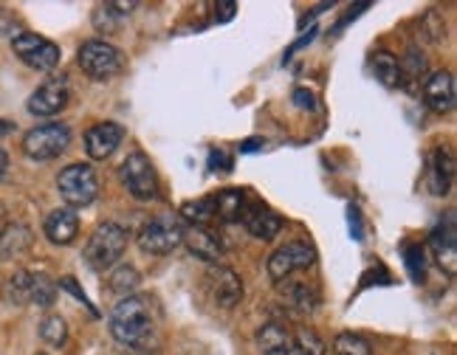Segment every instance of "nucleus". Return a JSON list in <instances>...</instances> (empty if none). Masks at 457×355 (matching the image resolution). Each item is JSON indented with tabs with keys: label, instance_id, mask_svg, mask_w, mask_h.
<instances>
[{
	"label": "nucleus",
	"instance_id": "obj_1",
	"mask_svg": "<svg viewBox=\"0 0 457 355\" xmlns=\"http://www.w3.org/2000/svg\"><path fill=\"white\" fill-rule=\"evenodd\" d=\"M108 327L113 342L136 355H153L158 350V327L153 318L150 296H128L111 310Z\"/></svg>",
	"mask_w": 457,
	"mask_h": 355
},
{
	"label": "nucleus",
	"instance_id": "obj_2",
	"mask_svg": "<svg viewBox=\"0 0 457 355\" xmlns=\"http://www.w3.org/2000/svg\"><path fill=\"white\" fill-rule=\"evenodd\" d=\"M128 243H130V232L125 226L111 223V220L99 223L94 228V235L87 237L85 248H82V257L87 262V268H91V271L116 268V262L128 252Z\"/></svg>",
	"mask_w": 457,
	"mask_h": 355
},
{
	"label": "nucleus",
	"instance_id": "obj_3",
	"mask_svg": "<svg viewBox=\"0 0 457 355\" xmlns=\"http://www.w3.org/2000/svg\"><path fill=\"white\" fill-rule=\"evenodd\" d=\"M77 65L82 68L85 77H91L96 82H108L125 70L128 57H125V51L116 48L108 40H87L77 51Z\"/></svg>",
	"mask_w": 457,
	"mask_h": 355
},
{
	"label": "nucleus",
	"instance_id": "obj_4",
	"mask_svg": "<svg viewBox=\"0 0 457 355\" xmlns=\"http://www.w3.org/2000/svg\"><path fill=\"white\" fill-rule=\"evenodd\" d=\"M57 189L68 209L91 206L99 198V175L91 164H68L57 175Z\"/></svg>",
	"mask_w": 457,
	"mask_h": 355
},
{
	"label": "nucleus",
	"instance_id": "obj_5",
	"mask_svg": "<svg viewBox=\"0 0 457 355\" xmlns=\"http://www.w3.org/2000/svg\"><path fill=\"white\" fill-rule=\"evenodd\" d=\"M119 181L121 186H125L136 201L142 203H150L158 198V192H162V186H158V175H155V167L150 158L142 153V150H133L125 161H121L119 167Z\"/></svg>",
	"mask_w": 457,
	"mask_h": 355
},
{
	"label": "nucleus",
	"instance_id": "obj_6",
	"mask_svg": "<svg viewBox=\"0 0 457 355\" xmlns=\"http://www.w3.org/2000/svg\"><path fill=\"white\" fill-rule=\"evenodd\" d=\"M68 144H71V128L62 121H48L37 124L23 136V153L31 161H51V158H60Z\"/></svg>",
	"mask_w": 457,
	"mask_h": 355
},
{
	"label": "nucleus",
	"instance_id": "obj_7",
	"mask_svg": "<svg viewBox=\"0 0 457 355\" xmlns=\"http://www.w3.org/2000/svg\"><path fill=\"white\" fill-rule=\"evenodd\" d=\"M138 245H142L145 254L153 257L172 254L175 248L184 245V223L172 215H158L150 223H145V228L138 232Z\"/></svg>",
	"mask_w": 457,
	"mask_h": 355
},
{
	"label": "nucleus",
	"instance_id": "obj_8",
	"mask_svg": "<svg viewBox=\"0 0 457 355\" xmlns=\"http://www.w3.org/2000/svg\"><path fill=\"white\" fill-rule=\"evenodd\" d=\"M12 51L17 54V60H21L23 65L34 68V70H43V74H48V70H54L60 65V45L51 43L46 37H40V34L34 31H21L12 37Z\"/></svg>",
	"mask_w": 457,
	"mask_h": 355
},
{
	"label": "nucleus",
	"instance_id": "obj_9",
	"mask_svg": "<svg viewBox=\"0 0 457 355\" xmlns=\"http://www.w3.org/2000/svg\"><path fill=\"white\" fill-rule=\"evenodd\" d=\"M313 262H316V248L305 240H291L269 257L266 268L274 282H286L296 271H308Z\"/></svg>",
	"mask_w": 457,
	"mask_h": 355
},
{
	"label": "nucleus",
	"instance_id": "obj_10",
	"mask_svg": "<svg viewBox=\"0 0 457 355\" xmlns=\"http://www.w3.org/2000/svg\"><path fill=\"white\" fill-rule=\"evenodd\" d=\"M68 102H71V87H68V79L54 77V79H46L37 91L29 96L26 111L31 116L48 119V116H57L60 111H65Z\"/></svg>",
	"mask_w": 457,
	"mask_h": 355
},
{
	"label": "nucleus",
	"instance_id": "obj_11",
	"mask_svg": "<svg viewBox=\"0 0 457 355\" xmlns=\"http://www.w3.org/2000/svg\"><path fill=\"white\" fill-rule=\"evenodd\" d=\"M206 291L212 301L223 310H232L243 301V279L237 271L226 268V265H209L206 271Z\"/></svg>",
	"mask_w": 457,
	"mask_h": 355
},
{
	"label": "nucleus",
	"instance_id": "obj_12",
	"mask_svg": "<svg viewBox=\"0 0 457 355\" xmlns=\"http://www.w3.org/2000/svg\"><path fill=\"white\" fill-rule=\"evenodd\" d=\"M240 223L249 228V235L257 237V240H274L279 232H283V218H279L271 206H266V203L257 201V198L245 201L243 220Z\"/></svg>",
	"mask_w": 457,
	"mask_h": 355
},
{
	"label": "nucleus",
	"instance_id": "obj_13",
	"mask_svg": "<svg viewBox=\"0 0 457 355\" xmlns=\"http://www.w3.org/2000/svg\"><path fill=\"white\" fill-rule=\"evenodd\" d=\"M121 141H125V128H121V124L99 121L85 133V153L87 158H94V161H104V158H111L119 150Z\"/></svg>",
	"mask_w": 457,
	"mask_h": 355
},
{
	"label": "nucleus",
	"instance_id": "obj_14",
	"mask_svg": "<svg viewBox=\"0 0 457 355\" xmlns=\"http://www.w3.org/2000/svg\"><path fill=\"white\" fill-rule=\"evenodd\" d=\"M429 248L437 260L441 268H446L449 277H454V268H457V243H454V215H446L441 223L432 228L429 235Z\"/></svg>",
	"mask_w": 457,
	"mask_h": 355
},
{
	"label": "nucleus",
	"instance_id": "obj_15",
	"mask_svg": "<svg viewBox=\"0 0 457 355\" xmlns=\"http://www.w3.org/2000/svg\"><path fill=\"white\" fill-rule=\"evenodd\" d=\"M424 102L435 113H449L454 108V77L452 70H435L424 82Z\"/></svg>",
	"mask_w": 457,
	"mask_h": 355
},
{
	"label": "nucleus",
	"instance_id": "obj_16",
	"mask_svg": "<svg viewBox=\"0 0 457 355\" xmlns=\"http://www.w3.org/2000/svg\"><path fill=\"white\" fill-rule=\"evenodd\" d=\"M184 245L189 248L192 257H198L209 265H218L220 254H223V245L220 237L215 232H209L206 226H189L184 228Z\"/></svg>",
	"mask_w": 457,
	"mask_h": 355
},
{
	"label": "nucleus",
	"instance_id": "obj_17",
	"mask_svg": "<svg viewBox=\"0 0 457 355\" xmlns=\"http://www.w3.org/2000/svg\"><path fill=\"white\" fill-rule=\"evenodd\" d=\"M43 232L48 237V243L54 245H71L79 235V218L74 209H54L43 223Z\"/></svg>",
	"mask_w": 457,
	"mask_h": 355
},
{
	"label": "nucleus",
	"instance_id": "obj_18",
	"mask_svg": "<svg viewBox=\"0 0 457 355\" xmlns=\"http://www.w3.org/2000/svg\"><path fill=\"white\" fill-rule=\"evenodd\" d=\"M454 181V158L449 150L437 147L429 155V189L435 198H444Z\"/></svg>",
	"mask_w": 457,
	"mask_h": 355
},
{
	"label": "nucleus",
	"instance_id": "obj_19",
	"mask_svg": "<svg viewBox=\"0 0 457 355\" xmlns=\"http://www.w3.org/2000/svg\"><path fill=\"white\" fill-rule=\"evenodd\" d=\"M215 220L220 223H240L243 220V209H245V201H249V194L240 192V189H223V192H215Z\"/></svg>",
	"mask_w": 457,
	"mask_h": 355
},
{
	"label": "nucleus",
	"instance_id": "obj_20",
	"mask_svg": "<svg viewBox=\"0 0 457 355\" xmlns=\"http://www.w3.org/2000/svg\"><path fill=\"white\" fill-rule=\"evenodd\" d=\"M31 248V232L23 223L6 226V232L0 235V257H21Z\"/></svg>",
	"mask_w": 457,
	"mask_h": 355
},
{
	"label": "nucleus",
	"instance_id": "obj_21",
	"mask_svg": "<svg viewBox=\"0 0 457 355\" xmlns=\"http://www.w3.org/2000/svg\"><path fill=\"white\" fill-rule=\"evenodd\" d=\"M138 285H142V274H138L133 265H116L113 268V274H111V279H108V288H111V293H116V296H121V299H128V296H136V291H138Z\"/></svg>",
	"mask_w": 457,
	"mask_h": 355
},
{
	"label": "nucleus",
	"instance_id": "obj_22",
	"mask_svg": "<svg viewBox=\"0 0 457 355\" xmlns=\"http://www.w3.org/2000/svg\"><path fill=\"white\" fill-rule=\"evenodd\" d=\"M286 299H288V305L300 313H313L320 308V291L308 285V282H291L286 288Z\"/></svg>",
	"mask_w": 457,
	"mask_h": 355
},
{
	"label": "nucleus",
	"instance_id": "obj_23",
	"mask_svg": "<svg viewBox=\"0 0 457 355\" xmlns=\"http://www.w3.org/2000/svg\"><path fill=\"white\" fill-rule=\"evenodd\" d=\"M57 299V282L51 279L43 271H31V296H29V305H37V308H51Z\"/></svg>",
	"mask_w": 457,
	"mask_h": 355
},
{
	"label": "nucleus",
	"instance_id": "obj_24",
	"mask_svg": "<svg viewBox=\"0 0 457 355\" xmlns=\"http://www.w3.org/2000/svg\"><path fill=\"white\" fill-rule=\"evenodd\" d=\"M398 57L393 51H376L373 54V74L381 85L386 87H395L401 82V68H398Z\"/></svg>",
	"mask_w": 457,
	"mask_h": 355
},
{
	"label": "nucleus",
	"instance_id": "obj_25",
	"mask_svg": "<svg viewBox=\"0 0 457 355\" xmlns=\"http://www.w3.org/2000/svg\"><path fill=\"white\" fill-rule=\"evenodd\" d=\"M401 254H403V265H407V274L412 282H424L427 277V252H424V245L420 243H407L401 248Z\"/></svg>",
	"mask_w": 457,
	"mask_h": 355
},
{
	"label": "nucleus",
	"instance_id": "obj_26",
	"mask_svg": "<svg viewBox=\"0 0 457 355\" xmlns=\"http://www.w3.org/2000/svg\"><path fill=\"white\" fill-rule=\"evenodd\" d=\"M181 218H187L195 226H206L209 220H215V198L212 194H204L198 201H187L181 206Z\"/></svg>",
	"mask_w": 457,
	"mask_h": 355
},
{
	"label": "nucleus",
	"instance_id": "obj_27",
	"mask_svg": "<svg viewBox=\"0 0 457 355\" xmlns=\"http://www.w3.org/2000/svg\"><path fill=\"white\" fill-rule=\"evenodd\" d=\"M333 352L337 355H373V347L364 335H359L353 330H345L333 339Z\"/></svg>",
	"mask_w": 457,
	"mask_h": 355
},
{
	"label": "nucleus",
	"instance_id": "obj_28",
	"mask_svg": "<svg viewBox=\"0 0 457 355\" xmlns=\"http://www.w3.org/2000/svg\"><path fill=\"white\" fill-rule=\"evenodd\" d=\"M40 339L51 347H62L68 342V322L60 313H48L40 322Z\"/></svg>",
	"mask_w": 457,
	"mask_h": 355
},
{
	"label": "nucleus",
	"instance_id": "obj_29",
	"mask_svg": "<svg viewBox=\"0 0 457 355\" xmlns=\"http://www.w3.org/2000/svg\"><path fill=\"white\" fill-rule=\"evenodd\" d=\"M29 296H31V271L12 274V279L6 282V299L14 308H23L29 305Z\"/></svg>",
	"mask_w": 457,
	"mask_h": 355
},
{
	"label": "nucleus",
	"instance_id": "obj_30",
	"mask_svg": "<svg viewBox=\"0 0 457 355\" xmlns=\"http://www.w3.org/2000/svg\"><path fill=\"white\" fill-rule=\"evenodd\" d=\"M257 344L262 352H274L279 347H288L291 344V335L286 327H279V325H262L257 330Z\"/></svg>",
	"mask_w": 457,
	"mask_h": 355
},
{
	"label": "nucleus",
	"instance_id": "obj_31",
	"mask_svg": "<svg viewBox=\"0 0 457 355\" xmlns=\"http://www.w3.org/2000/svg\"><path fill=\"white\" fill-rule=\"evenodd\" d=\"M121 21H125V14H119L116 4H102V6H96V14H94V26H96V31L111 34V31L119 29Z\"/></svg>",
	"mask_w": 457,
	"mask_h": 355
},
{
	"label": "nucleus",
	"instance_id": "obj_32",
	"mask_svg": "<svg viewBox=\"0 0 457 355\" xmlns=\"http://www.w3.org/2000/svg\"><path fill=\"white\" fill-rule=\"evenodd\" d=\"M291 344H294L296 350H303L305 355H325V344H322V339H320V335H316L313 330H300Z\"/></svg>",
	"mask_w": 457,
	"mask_h": 355
},
{
	"label": "nucleus",
	"instance_id": "obj_33",
	"mask_svg": "<svg viewBox=\"0 0 457 355\" xmlns=\"http://www.w3.org/2000/svg\"><path fill=\"white\" fill-rule=\"evenodd\" d=\"M398 68L401 70H407V77L412 79V82H418V77H424V70H427V60H424V54L412 45L410 51H407V57H403V62H398Z\"/></svg>",
	"mask_w": 457,
	"mask_h": 355
},
{
	"label": "nucleus",
	"instance_id": "obj_34",
	"mask_svg": "<svg viewBox=\"0 0 457 355\" xmlns=\"http://www.w3.org/2000/svg\"><path fill=\"white\" fill-rule=\"evenodd\" d=\"M209 169H223V172H228V169H232V158H228L226 155V150H209Z\"/></svg>",
	"mask_w": 457,
	"mask_h": 355
},
{
	"label": "nucleus",
	"instance_id": "obj_35",
	"mask_svg": "<svg viewBox=\"0 0 457 355\" xmlns=\"http://www.w3.org/2000/svg\"><path fill=\"white\" fill-rule=\"evenodd\" d=\"M294 104L300 111H316V96L305 91V87H300V91H294Z\"/></svg>",
	"mask_w": 457,
	"mask_h": 355
},
{
	"label": "nucleus",
	"instance_id": "obj_36",
	"mask_svg": "<svg viewBox=\"0 0 457 355\" xmlns=\"http://www.w3.org/2000/svg\"><path fill=\"white\" fill-rule=\"evenodd\" d=\"M347 215H350V235H353L356 243L364 240V228H361V215H359V209L356 206H350L347 209Z\"/></svg>",
	"mask_w": 457,
	"mask_h": 355
},
{
	"label": "nucleus",
	"instance_id": "obj_37",
	"mask_svg": "<svg viewBox=\"0 0 457 355\" xmlns=\"http://www.w3.org/2000/svg\"><path fill=\"white\" fill-rule=\"evenodd\" d=\"M367 9H370V4H359V6H353V9H350V12H347V14L342 17V21L337 23V29H333V31H337V34H339V31H342V29L347 26V23H353V21H356V17H359L361 12H367Z\"/></svg>",
	"mask_w": 457,
	"mask_h": 355
},
{
	"label": "nucleus",
	"instance_id": "obj_38",
	"mask_svg": "<svg viewBox=\"0 0 457 355\" xmlns=\"http://www.w3.org/2000/svg\"><path fill=\"white\" fill-rule=\"evenodd\" d=\"M235 12H237V6L235 4H218L215 6V21H220V23H228L235 17Z\"/></svg>",
	"mask_w": 457,
	"mask_h": 355
},
{
	"label": "nucleus",
	"instance_id": "obj_39",
	"mask_svg": "<svg viewBox=\"0 0 457 355\" xmlns=\"http://www.w3.org/2000/svg\"><path fill=\"white\" fill-rule=\"evenodd\" d=\"M313 37H316V29H311L308 34H303V37H300V40H296V43H294V45L288 48V54H286V60H288V57L294 54V51H300V48H305V45H308V43H311Z\"/></svg>",
	"mask_w": 457,
	"mask_h": 355
},
{
	"label": "nucleus",
	"instance_id": "obj_40",
	"mask_svg": "<svg viewBox=\"0 0 457 355\" xmlns=\"http://www.w3.org/2000/svg\"><path fill=\"white\" fill-rule=\"evenodd\" d=\"M257 147H262V141L260 138H249V141H243V144H240V153H254Z\"/></svg>",
	"mask_w": 457,
	"mask_h": 355
},
{
	"label": "nucleus",
	"instance_id": "obj_41",
	"mask_svg": "<svg viewBox=\"0 0 457 355\" xmlns=\"http://www.w3.org/2000/svg\"><path fill=\"white\" fill-rule=\"evenodd\" d=\"M6 172H9V155L6 150H0V181L6 178Z\"/></svg>",
	"mask_w": 457,
	"mask_h": 355
},
{
	"label": "nucleus",
	"instance_id": "obj_42",
	"mask_svg": "<svg viewBox=\"0 0 457 355\" xmlns=\"http://www.w3.org/2000/svg\"><path fill=\"white\" fill-rule=\"evenodd\" d=\"M6 226H9V223H6V209H4V206H0V235H4V232H6Z\"/></svg>",
	"mask_w": 457,
	"mask_h": 355
},
{
	"label": "nucleus",
	"instance_id": "obj_43",
	"mask_svg": "<svg viewBox=\"0 0 457 355\" xmlns=\"http://www.w3.org/2000/svg\"><path fill=\"white\" fill-rule=\"evenodd\" d=\"M9 130V124H4V121H0V133H6Z\"/></svg>",
	"mask_w": 457,
	"mask_h": 355
}]
</instances>
